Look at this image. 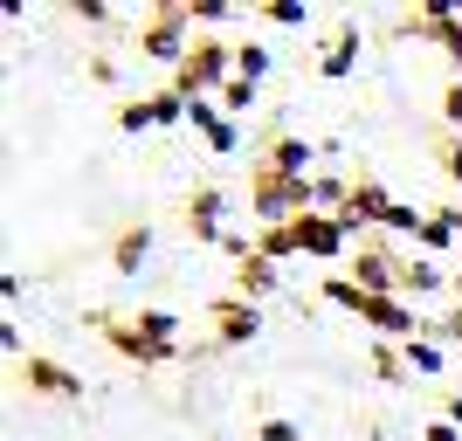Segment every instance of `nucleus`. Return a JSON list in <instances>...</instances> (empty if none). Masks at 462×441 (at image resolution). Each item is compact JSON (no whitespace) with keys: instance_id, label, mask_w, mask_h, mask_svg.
Segmentation results:
<instances>
[{"instance_id":"nucleus-29","label":"nucleus","mask_w":462,"mask_h":441,"mask_svg":"<svg viewBox=\"0 0 462 441\" xmlns=\"http://www.w3.org/2000/svg\"><path fill=\"white\" fill-rule=\"evenodd\" d=\"M187 7H193V21H208V28H214V21H235L228 0H187Z\"/></svg>"},{"instance_id":"nucleus-16","label":"nucleus","mask_w":462,"mask_h":441,"mask_svg":"<svg viewBox=\"0 0 462 441\" xmlns=\"http://www.w3.org/2000/svg\"><path fill=\"white\" fill-rule=\"evenodd\" d=\"M255 255H270V262H283V255H304V242H297V221H290V228H263V234H255Z\"/></svg>"},{"instance_id":"nucleus-1","label":"nucleus","mask_w":462,"mask_h":441,"mask_svg":"<svg viewBox=\"0 0 462 441\" xmlns=\"http://www.w3.org/2000/svg\"><path fill=\"white\" fill-rule=\"evenodd\" d=\"M249 214L263 228H290V221L318 214V187H310V179H283V173H255L249 166Z\"/></svg>"},{"instance_id":"nucleus-6","label":"nucleus","mask_w":462,"mask_h":441,"mask_svg":"<svg viewBox=\"0 0 462 441\" xmlns=\"http://www.w3.org/2000/svg\"><path fill=\"white\" fill-rule=\"evenodd\" d=\"M297 242H304V255H318V262H346L352 255V228L338 214H304V221H297Z\"/></svg>"},{"instance_id":"nucleus-34","label":"nucleus","mask_w":462,"mask_h":441,"mask_svg":"<svg viewBox=\"0 0 462 441\" xmlns=\"http://www.w3.org/2000/svg\"><path fill=\"white\" fill-rule=\"evenodd\" d=\"M435 214H442L448 228H456V234H462V207H435Z\"/></svg>"},{"instance_id":"nucleus-28","label":"nucleus","mask_w":462,"mask_h":441,"mask_svg":"<svg viewBox=\"0 0 462 441\" xmlns=\"http://www.w3.org/2000/svg\"><path fill=\"white\" fill-rule=\"evenodd\" d=\"M442 124H448V132H462V77L442 90Z\"/></svg>"},{"instance_id":"nucleus-13","label":"nucleus","mask_w":462,"mask_h":441,"mask_svg":"<svg viewBox=\"0 0 462 441\" xmlns=\"http://www.w3.org/2000/svg\"><path fill=\"white\" fill-rule=\"evenodd\" d=\"M442 283H448V276L435 262H401V297H435Z\"/></svg>"},{"instance_id":"nucleus-9","label":"nucleus","mask_w":462,"mask_h":441,"mask_svg":"<svg viewBox=\"0 0 462 441\" xmlns=\"http://www.w3.org/2000/svg\"><path fill=\"white\" fill-rule=\"evenodd\" d=\"M21 380H28V393H49V400H83V380L69 372V365H56V359H21Z\"/></svg>"},{"instance_id":"nucleus-35","label":"nucleus","mask_w":462,"mask_h":441,"mask_svg":"<svg viewBox=\"0 0 462 441\" xmlns=\"http://www.w3.org/2000/svg\"><path fill=\"white\" fill-rule=\"evenodd\" d=\"M448 289H456V304H462V269H456V276H448Z\"/></svg>"},{"instance_id":"nucleus-10","label":"nucleus","mask_w":462,"mask_h":441,"mask_svg":"<svg viewBox=\"0 0 462 441\" xmlns=\"http://www.w3.org/2000/svg\"><path fill=\"white\" fill-rule=\"evenodd\" d=\"M276 289H283V276H276L270 255H242V262H235V297L263 304V297H276Z\"/></svg>"},{"instance_id":"nucleus-18","label":"nucleus","mask_w":462,"mask_h":441,"mask_svg":"<svg viewBox=\"0 0 462 441\" xmlns=\"http://www.w3.org/2000/svg\"><path fill=\"white\" fill-rule=\"evenodd\" d=\"M138 331H145V338H152V345L180 352V345H173V331H180V317H173V310H138Z\"/></svg>"},{"instance_id":"nucleus-23","label":"nucleus","mask_w":462,"mask_h":441,"mask_svg":"<svg viewBox=\"0 0 462 441\" xmlns=\"http://www.w3.org/2000/svg\"><path fill=\"white\" fill-rule=\"evenodd\" d=\"M435 166L462 187V132H442V138H435Z\"/></svg>"},{"instance_id":"nucleus-3","label":"nucleus","mask_w":462,"mask_h":441,"mask_svg":"<svg viewBox=\"0 0 462 441\" xmlns=\"http://www.w3.org/2000/svg\"><path fill=\"white\" fill-rule=\"evenodd\" d=\"M90 331L117 352V359H132V365H173V359H180V352L152 345V338L138 331V317H117V310H90Z\"/></svg>"},{"instance_id":"nucleus-2","label":"nucleus","mask_w":462,"mask_h":441,"mask_svg":"<svg viewBox=\"0 0 462 441\" xmlns=\"http://www.w3.org/2000/svg\"><path fill=\"white\" fill-rule=\"evenodd\" d=\"M193 7L187 0H166V7H152V14L138 21V56H152V62H187V49H193Z\"/></svg>"},{"instance_id":"nucleus-30","label":"nucleus","mask_w":462,"mask_h":441,"mask_svg":"<svg viewBox=\"0 0 462 441\" xmlns=\"http://www.w3.org/2000/svg\"><path fill=\"white\" fill-rule=\"evenodd\" d=\"M428 338H448V345H462V310H456V317H428Z\"/></svg>"},{"instance_id":"nucleus-36","label":"nucleus","mask_w":462,"mask_h":441,"mask_svg":"<svg viewBox=\"0 0 462 441\" xmlns=\"http://www.w3.org/2000/svg\"><path fill=\"white\" fill-rule=\"evenodd\" d=\"M214 441H228V435H214Z\"/></svg>"},{"instance_id":"nucleus-8","label":"nucleus","mask_w":462,"mask_h":441,"mask_svg":"<svg viewBox=\"0 0 462 441\" xmlns=\"http://www.w3.org/2000/svg\"><path fill=\"white\" fill-rule=\"evenodd\" d=\"M221 214H228V193H221V187H193L187 193V234H193V242H214V249H221V234H228V228H221Z\"/></svg>"},{"instance_id":"nucleus-25","label":"nucleus","mask_w":462,"mask_h":441,"mask_svg":"<svg viewBox=\"0 0 462 441\" xmlns=\"http://www.w3.org/2000/svg\"><path fill=\"white\" fill-rule=\"evenodd\" d=\"M414 242H421V249H456V228H448L442 214H428V221H421V234H414Z\"/></svg>"},{"instance_id":"nucleus-11","label":"nucleus","mask_w":462,"mask_h":441,"mask_svg":"<svg viewBox=\"0 0 462 441\" xmlns=\"http://www.w3.org/2000/svg\"><path fill=\"white\" fill-rule=\"evenodd\" d=\"M145 255H152V228H145V221H138V228H125L111 242V269L117 276H138V269H145Z\"/></svg>"},{"instance_id":"nucleus-31","label":"nucleus","mask_w":462,"mask_h":441,"mask_svg":"<svg viewBox=\"0 0 462 441\" xmlns=\"http://www.w3.org/2000/svg\"><path fill=\"white\" fill-rule=\"evenodd\" d=\"M421 441H462V427H456V421H428Z\"/></svg>"},{"instance_id":"nucleus-4","label":"nucleus","mask_w":462,"mask_h":441,"mask_svg":"<svg viewBox=\"0 0 462 441\" xmlns=\"http://www.w3.org/2000/svg\"><path fill=\"white\" fill-rule=\"evenodd\" d=\"M346 276L366 289V297H401V255L380 249V242H359V249L346 255Z\"/></svg>"},{"instance_id":"nucleus-24","label":"nucleus","mask_w":462,"mask_h":441,"mask_svg":"<svg viewBox=\"0 0 462 441\" xmlns=\"http://www.w3.org/2000/svg\"><path fill=\"white\" fill-rule=\"evenodd\" d=\"M152 117H159V124H187V96H180L173 83H166V90H152Z\"/></svg>"},{"instance_id":"nucleus-12","label":"nucleus","mask_w":462,"mask_h":441,"mask_svg":"<svg viewBox=\"0 0 462 441\" xmlns=\"http://www.w3.org/2000/svg\"><path fill=\"white\" fill-rule=\"evenodd\" d=\"M352 62H359V28H338V41H331L325 62H318V77H325V83H346Z\"/></svg>"},{"instance_id":"nucleus-26","label":"nucleus","mask_w":462,"mask_h":441,"mask_svg":"<svg viewBox=\"0 0 462 441\" xmlns=\"http://www.w3.org/2000/svg\"><path fill=\"white\" fill-rule=\"evenodd\" d=\"M304 0H270V7H263V21H276V28H304Z\"/></svg>"},{"instance_id":"nucleus-17","label":"nucleus","mask_w":462,"mask_h":441,"mask_svg":"<svg viewBox=\"0 0 462 441\" xmlns=\"http://www.w3.org/2000/svg\"><path fill=\"white\" fill-rule=\"evenodd\" d=\"M235 77L263 83V77H270V49H263V41H235Z\"/></svg>"},{"instance_id":"nucleus-22","label":"nucleus","mask_w":462,"mask_h":441,"mask_svg":"<svg viewBox=\"0 0 462 441\" xmlns=\"http://www.w3.org/2000/svg\"><path fill=\"white\" fill-rule=\"evenodd\" d=\"M187 124H193L200 138H214L221 124H228V117H221V104H214V96H193V104H187Z\"/></svg>"},{"instance_id":"nucleus-33","label":"nucleus","mask_w":462,"mask_h":441,"mask_svg":"<svg viewBox=\"0 0 462 441\" xmlns=\"http://www.w3.org/2000/svg\"><path fill=\"white\" fill-rule=\"evenodd\" d=\"M442 421H456V427H462V393H442Z\"/></svg>"},{"instance_id":"nucleus-19","label":"nucleus","mask_w":462,"mask_h":441,"mask_svg":"<svg viewBox=\"0 0 462 441\" xmlns=\"http://www.w3.org/2000/svg\"><path fill=\"white\" fill-rule=\"evenodd\" d=\"M159 117H152V96H125L117 104V132H152Z\"/></svg>"},{"instance_id":"nucleus-32","label":"nucleus","mask_w":462,"mask_h":441,"mask_svg":"<svg viewBox=\"0 0 462 441\" xmlns=\"http://www.w3.org/2000/svg\"><path fill=\"white\" fill-rule=\"evenodd\" d=\"M208 145H214V152H235V145H242V124H221V132H214Z\"/></svg>"},{"instance_id":"nucleus-27","label":"nucleus","mask_w":462,"mask_h":441,"mask_svg":"<svg viewBox=\"0 0 462 441\" xmlns=\"http://www.w3.org/2000/svg\"><path fill=\"white\" fill-rule=\"evenodd\" d=\"M255 441H304V427H297V421H283V414H270V421L255 427Z\"/></svg>"},{"instance_id":"nucleus-21","label":"nucleus","mask_w":462,"mask_h":441,"mask_svg":"<svg viewBox=\"0 0 462 441\" xmlns=\"http://www.w3.org/2000/svg\"><path fill=\"white\" fill-rule=\"evenodd\" d=\"M407 372H421V380H435V372H442V352H435V338H407Z\"/></svg>"},{"instance_id":"nucleus-20","label":"nucleus","mask_w":462,"mask_h":441,"mask_svg":"<svg viewBox=\"0 0 462 441\" xmlns=\"http://www.w3.org/2000/svg\"><path fill=\"white\" fill-rule=\"evenodd\" d=\"M214 104H221V117H228V124H235V117H249V111H255V83H242V77H235L228 90L214 96Z\"/></svg>"},{"instance_id":"nucleus-15","label":"nucleus","mask_w":462,"mask_h":441,"mask_svg":"<svg viewBox=\"0 0 462 441\" xmlns=\"http://www.w3.org/2000/svg\"><path fill=\"white\" fill-rule=\"evenodd\" d=\"M318 297H325L331 310H352V317H359V304H366V289L352 283V276H325V283H318Z\"/></svg>"},{"instance_id":"nucleus-14","label":"nucleus","mask_w":462,"mask_h":441,"mask_svg":"<svg viewBox=\"0 0 462 441\" xmlns=\"http://www.w3.org/2000/svg\"><path fill=\"white\" fill-rule=\"evenodd\" d=\"M373 380L401 386V380H407V345H393V338H380V345H373Z\"/></svg>"},{"instance_id":"nucleus-5","label":"nucleus","mask_w":462,"mask_h":441,"mask_svg":"<svg viewBox=\"0 0 462 441\" xmlns=\"http://www.w3.org/2000/svg\"><path fill=\"white\" fill-rule=\"evenodd\" d=\"M208 317H214V352H235V345H249L255 331H263V310L249 304V297H214L208 304Z\"/></svg>"},{"instance_id":"nucleus-7","label":"nucleus","mask_w":462,"mask_h":441,"mask_svg":"<svg viewBox=\"0 0 462 441\" xmlns=\"http://www.w3.org/2000/svg\"><path fill=\"white\" fill-rule=\"evenodd\" d=\"M310 152H318V145L276 132V138H263V159H249V166L255 173H283V179H310Z\"/></svg>"}]
</instances>
